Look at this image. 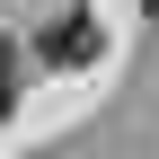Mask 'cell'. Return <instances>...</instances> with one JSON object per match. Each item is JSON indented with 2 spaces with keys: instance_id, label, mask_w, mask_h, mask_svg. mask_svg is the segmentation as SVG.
<instances>
[{
  "instance_id": "obj_2",
  "label": "cell",
  "mask_w": 159,
  "mask_h": 159,
  "mask_svg": "<svg viewBox=\"0 0 159 159\" xmlns=\"http://www.w3.org/2000/svg\"><path fill=\"white\" fill-rule=\"evenodd\" d=\"M18 106V71H9V53H0V115Z\"/></svg>"
},
{
  "instance_id": "obj_3",
  "label": "cell",
  "mask_w": 159,
  "mask_h": 159,
  "mask_svg": "<svg viewBox=\"0 0 159 159\" xmlns=\"http://www.w3.org/2000/svg\"><path fill=\"white\" fill-rule=\"evenodd\" d=\"M150 27H159V0H150Z\"/></svg>"
},
{
  "instance_id": "obj_1",
  "label": "cell",
  "mask_w": 159,
  "mask_h": 159,
  "mask_svg": "<svg viewBox=\"0 0 159 159\" xmlns=\"http://www.w3.org/2000/svg\"><path fill=\"white\" fill-rule=\"evenodd\" d=\"M89 53H97V27H89V18H62V27H44V62H53V71H80Z\"/></svg>"
}]
</instances>
